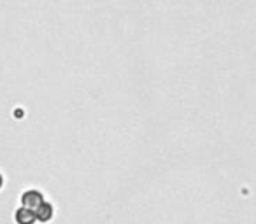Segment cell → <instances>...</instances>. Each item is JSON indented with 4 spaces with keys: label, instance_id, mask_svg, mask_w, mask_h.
<instances>
[{
    "label": "cell",
    "instance_id": "cell-1",
    "mask_svg": "<svg viewBox=\"0 0 256 224\" xmlns=\"http://www.w3.org/2000/svg\"><path fill=\"white\" fill-rule=\"evenodd\" d=\"M44 203V196L40 191H37V189H30V191H25L22 196V205L25 207V209H30L36 212L37 209H39L40 205Z\"/></svg>",
    "mask_w": 256,
    "mask_h": 224
},
{
    "label": "cell",
    "instance_id": "cell-2",
    "mask_svg": "<svg viewBox=\"0 0 256 224\" xmlns=\"http://www.w3.org/2000/svg\"><path fill=\"white\" fill-rule=\"evenodd\" d=\"M14 221H16L18 224H36V223H37V214L34 212V210L22 207V209L16 210Z\"/></svg>",
    "mask_w": 256,
    "mask_h": 224
},
{
    "label": "cell",
    "instance_id": "cell-3",
    "mask_svg": "<svg viewBox=\"0 0 256 224\" xmlns=\"http://www.w3.org/2000/svg\"><path fill=\"white\" fill-rule=\"evenodd\" d=\"M36 214H37V221H40V223H48V221L54 216V210H53V207H51L50 203L44 202L42 205L36 210Z\"/></svg>",
    "mask_w": 256,
    "mask_h": 224
},
{
    "label": "cell",
    "instance_id": "cell-4",
    "mask_svg": "<svg viewBox=\"0 0 256 224\" xmlns=\"http://www.w3.org/2000/svg\"><path fill=\"white\" fill-rule=\"evenodd\" d=\"M2 184H4V177L0 175V188H2Z\"/></svg>",
    "mask_w": 256,
    "mask_h": 224
}]
</instances>
